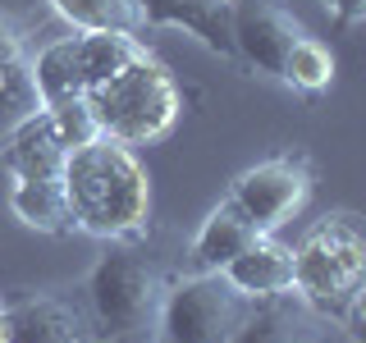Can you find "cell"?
Listing matches in <instances>:
<instances>
[{"instance_id": "cell-1", "label": "cell", "mask_w": 366, "mask_h": 343, "mask_svg": "<svg viewBox=\"0 0 366 343\" xmlns=\"http://www.w3.org/2000/svg\"><path fill=\"white\" fill-rule=\"evenodd\" d=\"M60 192L78 234L106 238V243L142 234L147 215H152L147 165L133 156V146L114 142V137H92L87 146H74L64 156Z\"/></svg>"}, {"instance_id": "cell-2", "label": "cell", "mask_w": 366, "mask_h": 343, "mask_svg": "<svg viewBox=\"0 0 366 343\" xmlns=\"http://www.w3.org/2000/svg\"><path fill=\"white\" fill-rule=\"evenodd\" d=\"M362 284H366V238L352 211H335L302 234L293 247V293L320 316L343 320L357 329L362 312Z\"/></svg>"}, {"instance_id": "cell-3", "label": "cell", "mask_w": 366, "mask_h": 343, "mask_svg": "<svg viewBox=\"0 0 366 343\" xmlns=\"http://www.w3.org/2000/svg\"><path fill=\"white\" fill-rule=\"evenodd\" d=\"M87 110L97 119L101 137H114L124 146H147L156 137H165L183 114L179 83L152 51H137L124 69H114L106 83L87 91Z\"/></svg>"}, {"instance_id": "cell-4", "label": "cell", "mask_w": 366, "mask_h": 343, "mask_svg": "<svg viewBox=\"0 0 366 343\" xmlns=\"http://www.w3.org/2000/svg\"><path fill=\"white\" fill-rule=\"evenodd\" d=\"M165 297V279L142 252L110 247L87 274L92 329L101 339H142L156 329V312Z\"/></svg>"}, {"instance_id": "cell-5", "label": "cell", "mask_w": 366, "mask_h": 343, "mask_svg": "<svg viewBox=\"0 0 366 343\" xmlns=\"http://www.w3.org/2000/svg\"><path fill=\"white\" fill-rule=\"evenodd\" d=\"M137 51H142L137 32H74V37L41 46V55L28 69L41 91V106H51V101L87 96L97 83H106L114 69L129 64Z\"/></svg>"}, {"instance_id": "cell-6", "label": "cell", "mask_w": 366, "mask_h": 343, "mask_svg": "<svg viewBox=\"0 0 366 343\" xmlns=\"http://www.w3.org/2000/svg\"><path fill=\"white\" fill-rule=\"evenodd\" d=\"M247 297H238L220 274H188L165 284L156 312L160 343H229L238 320L247 316Z\"/></svg>"}, {"instance_id": "cell-7", "label": "cell", "mask_w": 366, "mask_h": 343, "mask_svg": "<svg viewBox=\"0 0 366 343\" xmlns=\"http://www.w3.org/2000/svg\"><path fill=\"white\" fill-rule=\"evenodd\" d=\"M307 192H312V169L302 156H274L261 165L243 169L229 188V206H234L257 234H274L302 211Z\"/></svg>"}, {"instance_id": "cell-8", "label": "cell", "mask_w": 366, "mask_h": 343, "mask_svg": "<svg viewBox=\"0 0 366 343\" xmlns=\"http://www.w3.org/2000/svg\"><path fill=\"white\" fill-rule=\"evenodd\" d=\"M229 32H234V55L257 74L280 78L284 60H289L293 41L307 37V28L297 23L284 5L274 0H234L229 14Z\"/></svg>"}, {"instance_id": "cell-9", "label": "cell", "mask_w": 366, "mask_h": 343, "mask_svg": "<svg viewBox=\"0 0 366 343\" xmlns=\"http://www.w3.org/2000/svg\"><path fill=\"white\" fill-rule=\"evenodd\" d=\"M9 343H97V329L83 316V307H74L69 297L37 293L0 312Z\"/></svg>"}, {"instance_id": "cell-10", "label": "cell", "mask_w": 366, "mask_h": 343, "mask_svg": "<svg viewBox=\"0 0 366 343\" xmlns=\"http://www.w3.org/2000/svg\"><path fill=\"white\" fill-rule=\"evenodd\" d=\"M220 279L247 302H270V297L293 293V247L280 243L274 234H257L220 270Z\"/></svg>"}, {"instance_id": "cell-11", "label": "cell", "mask_w": 366, "mask_h": 343, "mask_svg": "<svg viewBox=\"0 0 366 343\" xmlns=\"http://www.w3.org/2000/svg\"><path fill=\"white\" fill-rule=\"evenodd\" d=\"M137 14L142 28H183L192 32L206 51L234 60V32H229V14H234V0H137Z\"/></svg>"}, {"instance_id": "cell-12", "label": "cell", "mask_w": 366, "mask_h": 343, "mask_svg": "<svg viewBox=\"0 0 366 343\" xmlns=\"http://www.w3.org/2000/svg\"><path fill=\"white\" fill-rule=\"evenodd\" d=\"M252 238H257V229H252L229 202H220L202 220L197 234H192V243H188V266H192V274H220L229 261H234L238 252L252 243Z\"/></svg>"}, {"instance_id": "cell-13", "label": "cell", "mask_w": 366, "mask_h": 343, "mask_svg": "<svg viewBox=\"0 0 366 343\" xmlns=\"http://www.w3.org/2000/svg\"><path fill=\"white\" fill-rule=\"evenodd\" d=\"M9 211H14L19 224L37 229V234H78L74 215H69V202L60 192V179H14V192H9Z\"/></svg>"}, {"instance_id": "cell-14", "label": "cell", "mask_w": 366, "mask_h": 343, "mask_svg": "<svg viewBox=\"0 0 366 343\" xmlns=\"http://www.w3.org/2000/svg\"><path fill=\"white\" fill-rule=\"evenodd\" d=\"M64 146L46 133L41 110L32 119H23L19 129H9V146H5V169L14 179H60L64 169Z\"/></svg>"}, {"instance_id": "cell-15", "label": "cell", "mask_w": 366, "mask_h": 343, "mask_svg": "<svg viewBox=\"0 0 366 343\" xmlns=\"http://www.w3.org/2000/svg\"><path fill=\"white\" fill-rule=\"evenodd\" d=\"M74 32H137V0H46Z\"/></svg>"}, {"instance_id": "cell-16", "label": "cell", "mask_w": 366, "mask_h": 343, "mask_svg": "<svg viewBox=\"0 0 366 343\" xmlns=\"http://www.w3.org/2000/svg\"><path fill=\"white\" fill-rule=\"evenodd\" d=\"M284 83H293L297 91H325L335 83V51L316 37H297L289 60H284Z\"/></svg>"}, {"instance_id": "cell-17", "label": "cell", "mask_w": 366, "mask_h": 343, "mask_svg": "<svg viewBox=\"0 0 366 343\" xmlns=\"http://www.w3.org/2000/svg\"><path fill=\"white\" fill-rule=\"evenodd\" d=\"M37 110H41V91L32 83V69L23 60L0 64V133L19 129V124L32 119Z\"/></svg>"}, {"instance_id": "cell-18", "label": "cell", "mask_w": 366, "mask_h": 343, "mask_svg": "<svg viewBox=\"0 0 366 343\" xmlns=\"http://www.w3.org/2000/svg\"><path fill=\"white\" fill-rule=\"evenodd\" d=\"M41 124H46V133H51L64 151L87 146L92 137H101V129H97V119H92V110H87L83 96H69V101H51V106H41Z\"/></svg>"}, {"instance_id": "cell-19", "label": "cell", "mask_w": 366, "mask_h": 343, "mask_svg": "<svg viewBox=\"0 0 366 343\" xmlns=\"http://www.w3.org/2000/svg\"><path fill=\"white\" fill-rule=\"evenodd\" d=\"M293 334V316L280 307V297L270 302H252L247 316L238 320V329L229 334V343H284Z\"/></svg>"}, {"instance_id": "cell-20", "label": "cell", "mask_w": 366, "mask_h": 343, "mask_svg": "<svg viewBox=\"0 0 366 343\" xmlns=\"http://www.w3.org/2000/svg\"><path fill=\"white\" fill-rule=\"evenodd\" d=\"M330 14H335L339 28H357L366 14V0H330Z\"/></svg>"}, {"instance_id": "cell-21", "label": "cell", "mask_w": 366, "mask_h": 343, "mask_svg": "<svg viewBox=\"0 0 366 343\" xmlns=\"http://www.w3.org/2000/svg\"><path fill=\"white\" fill-rule=\"evenodd\" d=\"M9 60H23V46H19V32H14V23H9L5 14H0V64H9Z\"/></svg>"}, {"instance_id": "cell-22", "label": "cell", "mask_w": 366, "mask_h": 343, "mask_svg": "<svg viewBox=\"0 0 366 343\" xmlns=\"http://www.w3.org/2000/svg\"><path fill=\"white\" fill-rule=\"evenodd\" d=\"M106 343H160L156 334H142V339H106Z\"/></svg>"}, {"instance_id": "cell-23", "label": "cell", "mask_w": 366, "mask_h": 343, "mask_svg": "<svg viewBox=\"0 0 366 343\" xmlns=\"http://www.w3.org/2000/svg\"><path fill=\"white\" fill-rule=\"evenodd\" d=\"M284 343H320V339H312V334H289Z\"/></svg>"}, {"instance_id": "cell-24", "label": "cell", "mask_w": 366, "mask_h": 343, "mask_svg": "<svg viewBox=\"0 0 366 343\" xmlns=\"http://www.w3.org/2000/svg\"><path fill=\"white\" fill-rule=\"evenodd\" d=\"M0 343H9V334H5V325H0Z\"/></svg>"}, {"instance_id": "cell-25", "label": "cell", "mask_w": 366, "mask_h": 343, "mask_svg": "<svg viewBox=\"0 0 366 343\" xmlns=\"http://www.w3.org/2000/svg\"><path fill=\"white\" fill-rule=\"evenodd\" d=\"M0 312H5V302H0Z\"/></svg>"}]
</instances>
